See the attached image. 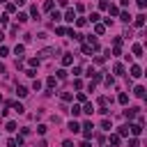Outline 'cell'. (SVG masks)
<instances>
[{
    "label": "cell",
    "mask_w": 147,
    "mask_h": 147,
    "mask_svg": "<svg viewBox=\"0 0 147 147\" xmlns=\"http://www.w3.org/2000/svg\"><path fill=\"white\" fill-rule=\"evenodd\" d=\"M106 85H108V87H113V85H115V78H113V76H108V78H106Z\"/></svg>",
    "instance_id": "f35d334b"
},
{
    "label": "cell",
    "mask_w": 147,
    "mask_h": 147,
    "mask_svg": "<svg viewBox=\"0 0 147 147\" xmlns=\"http://www.w3.org/2000/svg\"><path fill=\"white\" fill-rule=\"evenodd\" d=\"M53 53H55V48H44V51H41L39 55H41V57H51Z\"/></svg>",
    "instance_id": "e0dca14e"
},
{
    "label": "cell",
    "mask_w": 147,
    "mask_h": 147,
    "mask_svg": "<svg viewBox=\"0 0 147 147\" xmlns=\"http://www.w3.org/2000/svg\"><path fill=\"white\" fill-rule=\"evenodd\" d=\"M2 39H5V32H2V30H0V41H2Z\"/></svg>",
    "instance_id": "f5cc1de1"
},
{
    "label": "cell",
    "mask_w": 147,
    "mask_h": 147,
    "mask_svg": "<svg viewBox=\"0 0 147 147\" xmlns=\"http://www.w3.org/2000/svg\"><path fill=\"white\" fill-rule=\"evenodd\" d=\"M99 18H101V16H99L96 11H92V14H90V21H92V23H99Z\"/></svg>",
    "instance_id": "f1b7e54d"
},
{
    "label": "cell",
    "mask_w": 147,
    "mask_h": 147,
    "mask_svg": "<svg viewBox=\"0 0 147 147\" xmlns=\"http://www.w3.org/2000/svg\"><path fill=\"white\" fill-rule=\"evenodd\" d=\"M76 99H78V101H80V103H85V101H87V96H85V94H83V92H80V94H78V96H76Z\"/></svg>",
    "instance_id": "ee69618b"
},
{
    "label": "cell",
    "mask_w": 147,
    "mask_h": 147,
    "mask_svg": "<svg viewBox=\"0 0 147 147\" xmlns=\"http://www.w3.org/2000/svg\"><path fill=\"white\" fill-rule=\"evenodd\" d=\"M0 2H7V0H0Z\"/></svg>",
    "instance_id": "db71d44e"
},
{
    "label": "cell",
    "mask_w": 147,
    "mask_h": 147,
    "mask_svg": "<svg viewBox=\"0 0 147 147\" xmlns=\"http://www.w3.org/2000/svg\"><path fill=\"white\" fill-rule=\"evenodd\" d=\"M51 21H53V23L62 21V14H60V11H51Z\"/></svg>",
    "instance_id": "9a60e30c"
},
{
    "label": "cell",
    "mask_w": 147,
    "mask_h": 147,
    "mask_svg": "<svg viewBox=\"0 0 147 147\" xmlns=\"http://www.w3.org/2000/svg\"><path fill=\"white\" fill-rule=\"evenodd\" d=\"M113 71H115L117 76H124V64H122V62H115V67H113Z\"/></svg>",
    "instance_id": "5b68a950"
},
{
    "label": "cell",
    "mask_w": 147,
    "mask_h": 147,
    "mask_svg": "<svg viewBox=\"0 0 147 147\" xmlns=\"http://www.w3.org/2000/svg\"><path fill=\"white\" fill-rule=\"evenodd\" d=\"M117 136L122 138V136H129V124H124V126H119V131H117Z\"/></svg>",
    "instance_id": "ffe728a7"
},
{
    "label": "cell",
    "mask_w": 147,
    "mask_h": 147,
    "mask_svg": "<svg viewBox=\"0 0 147 147\" xmlns=\"http://www.w3.org/2000/svg\"><path fill=\"white\" fill-rule=\"evenodd\" d=\"M44 9H46V11H53V0H46V2H44Z\"/></svg>",
    "instance_id": "83f0119b"
},
{
    "label": "cell",
    "mask_w": 147,
    "mask_h": 147,
    "mask_svg": "<svg viewBox=\"0 0 147 147\" xmlns=\"http://www.w3.org/2000/svg\"><path fill=\"white\" fill-rule=\"evenodd\" d=\"M80 113H83V110H80V106H74V108H71V115H74V117H76V115H80Z\"/></svg>",
    "instance_id": "d6a6232c"
},
{
    "label": "cell",
    "mask_w": 147,
    "mask_h": 147,
    "mask_svg": "<svg viewBox=\"0 0 147 147\" xmlns=\"http://www.w3.org/2000/svg\"><path fill=\"white\" fill-rule=\"evenodd\" d=\"M69 131L78 133V131H80V124H78V122H69Z\"/></svg>",
    "instance_id": "d6986e66"
},
{
    "label": "cell",
    "mask_w": 147,
    "mask_h": 147,
    "mask_svg": "<svg viewBox=\"0 0 147 147\" xmlns=\"http://www.w3.org/2000/svg\"><path fill=\"white\" fill-rule=\"evenodd\" d=\"M57 5H60V7H67V5H69V0H57Z\"/></svg>",
    "instance_id": "7dc6e473"
},
{
    "label": "cell",
    "mask_w": 147,
    "mask_h": 147,
    "mask_svg": "<svg viewBox=\"0 0 147 147\" xmlns=\"http://www.w3.org/2000/svg\"><path fill=\"white\" fill-rule=\"evenodd\" d=\"M76 25H78V28H83V25H87V21H85V18H76Z\"/></svg>",
    "instance_id": "74e56055"
},
{
    "label": "cell",
    "mask_w": 147,
    "mask_h": 147,
    "mask_svg": "<svg viewBox=\"0 0 147 147\" xmlns=\"http://www.w3.org/2000/svg\"><path fill=\"white\" fill-rule=\"evenodd\" d=\"M133 23H136V28H142V25H145V14H138V16L133 18Z\"/></svg>",
    "instance_id": "277c9868"
},
{
    "label": "cell",
    "mask_w": 147,
    "mask_h": 147,
    "mask_svg": "<svg viewBox=\"0 0 147 147\" xmlns=\"http://www.w3.org/2000/svg\"><path fill=\"white\" fill-rule=\"evenodd\" d=\"M7 53H9V48H7V46H0V57H5Z\"/></svg>",
    "instance_id": "60d3db41"
},
{
    "label": "cell",
    "mask_w": 147,
    "mask_h": 147,
    "mask_svg": "<svg viewBox=\"0 0 147 147\" xmlns=\"http://www.w3.org/2000/svg\"><path fill=\"white\" fill-rule=\"evenodd\" d=\"M83 136H85V140H90L92 138V129H83Z\"/></svg>",
    "instance_id": "e575fe53"
},
{
    "label": "cell",
    "mask_w": 147,
    "mask_h": 147,
    "mask_svg": "<svg viewBox=\"0 0 147 147\" xmlns=\"http://www.w3.org/2000/svg\"><path fill=\"white\" fill-rule=\"evenodd\" d=\"M78 147H92V145H90V142H87V140H83V142H80V145H78Z\"/></svg>",
    "instance_id": "681fc988"
},
{
    "label": "cell",
    "mask_w": 147,
    "mask_h": 147,
    "mask_svg": "<svg viewBox=\"0 0 147 147\" xmlns=\"http://www.w3.org/2000/svg\"><path fill=\"white\" fill-rule=\"evenodd\" d=\"M101 129H106V131H110V129H113V124H110V119H103V122H101Z\"/></svg>",
    "instance_id": "484cf974"
},
{
    "label": "cell",
    "mask_w": 147,
    "mask_h": 147,
    "mask_svg": "<svg viewBox=\"0 0 147 147\" xmlns=\"http://www.w3.org/2000/svg\"><path fill=\"white\" fill-rule=\"evenodd\" d=\"M18 126H16V122H7V131H16Z\"/></svg>",
    "instance_id": "836d02e7"
},
{
    "label": "cell",
    "mask_w": 147,
    "mask_h": 147,
    "mask_svg": "<svg viewBox=\"0 0 147 147\" xmlns=\"http://www.w3.org/2000/svg\"><path fill=\"white\" fill-rule=\"evenodd\" d=\"M138 7H140V9H145V7H147V0H138Z\"/></svg>",
    "instance_id": "f6af8a7d"
},
{
    "label": "cell",
    "mask_w": 147,
    "mask_h": 147,
    "mask_svg": "<svg viewBox=\"0 0 147 147\" xmlns=\"http://www.w3.org/2000/svg\"><path fill=\"white\" fill-rule=\"evenodd\" d=\"M28 64H30V69H32V67H39V57H30Z\"/></svg>",
    "instance_id": "603a6c76"
},
{
    "label": "cell",
    "mask_w": 147,
    "mask_h": 147,
    "mask_svg": "<svg viewBox=\"0 0 147 147\" xmlns=\"http://www.w3.org/2000/svg\"><path fill=\"white\" fill-rule=\"evenodd\" d=\"M32 90L39 92V90H41V80H34V83H32Z\"/></svg>",
    "instance_id": "1f68e13d"
},
{
    "label": "cell",
    "mask_w": 147,
    "mask_h": 147,
    "mask_svg": "<svg viewBox=\"0 0 147 147\" xmlns=\"http://www.w3.org/2000/svg\"><path fill=\"white\" fill-rule=\"evenodd\" d=\"M80 110H83V113H85V115H92V113H94V106H92V103H87V101H85V106H83V108H80Z\"/></svg>",
    "instance_id": "30bf717a"
},
{
    "label": "cell",
    "mask_w": 147,
    "mask_h": 147,
    "mask_svg": "<svg viewBox=\"0 0 147 147\" xmlns=\"http://www.w3.org/2000/svg\"><path fill=\"white\" fill-rule=\"evenodd\" d=\"M62 147H74V142H71V140H64V142H62Z\"/></svg>",
    "instance_id": "c3c4849f"
},
{
    "label": "cell",
    "mask_w": 147,
    "mask_h": 147,
    "mask_svg": "<svg viewBox=\"0 0 147 147\" xmlns=\"http://www.w3.org/2000/svg\"><path fill=\"white\" fill-rule=\"evenodd\" d=\"M129 147H140V142H138V138H131V140H129Z\"/></svg>",
    "instance_id": "d590c367"
},
{
    "label": "cell",
    "mask_w": 147,
    "mask_h": 147,
    "mask_svg": "<svg viewBox=\"0 0 147 147\" xmlns=\"http://www.w3.org/2000/svg\"><path fill=\"white\" fill-rule=\"evenodd\" d=\"M60 96H62V101H71V99H74V94H71V92H62Z\"/></svg>",
    "instance_id": "cb8c5ba5"
},
{
    "label": "cell",
    "mask_w": 147,
    "mask_h": 147,
    "mask_svg": "<svg viewBox=\"0 0 147 147\" xmlns=\"http://www.w3.org/2000/svg\"><path fill=\"white\" fill-rule=\"evenodd\" d=\"M62 18H64V21H69V23H74V21H76V11H74V9H67V14H64Z\"/></svg>",
    "instance_id": "3957f363"
},
{
    "label": "cell",
    "mask_w": 147,
    "mask_h": 147,
    "mask_svg": "<svg viewBox=\"0 0 147 147\" xmlns=\"http://www.w3.org/2000/svg\"><path fill=\"white\" fill-rule=\"evenodd\" d=\"M57 78L64 80V78H67V71H64V69H57Z\"/></svg>",
    "instance_id": "4dcf8cb0"
},
{
    "label": "cell",
    "mask_w": 147,
    "mask_h": 147,
    "mask_svg": "<svg viewBox=\"0 0 147 147\" xmlns=\"http://www.w3.org/2000/svg\"><path fill=\"white\" fill-rule=\"evenodd\" d=\"M106 32V25H101V23H94V34H103Z\"/></svg>",
    "instance_id": "7c38bea8"
},
{
    "label": "cell",
    "mask_w": 147,
    "mask_h": 147,
    "mask_svg": "<svg viewBox=\"0 0 147 147\" xmlns=\"http://www.w3.org/2000/svg\"><path fill=\"white\" fill-rule=\"evenodd\" d=\"M64 32H67V30H64L62 25H57V28H55V34H64Z\"/></svg>",
    "instance_id": "b9f144b4"
},
{
    "label": "cell",
    "mask_w": 147,
    "mask_h": 147,
    "mask_svg": "<svg viewBox=\"0 0 147 147\" xmlns=\"http://www.w3.org/2000/svg\"><path fill=\"white\" fill-rule=\"evenodd\" d=\"M131 53H133L136 57H140V55H142V46H140V44H133V48H131Z\"/></svg>",
    "instance_id": "52a82bcc"
},
{
    "label": "cell",
    "mask_w": 147,
    "mask_h": 147,
    "mask_svg": "<svg viewBox=\"0 0 147 147\" xmlns=\"http://www.w3.org/2000/svg\"><path fill=\"white\" fill-rule=\"evenodd\" d=\"M9 106H14V110H16V113H18V115H21V113H23V110H25V108H23V106H21V103H18V101H16V103H9Z\"/></svg>",
    "instance_id": "d4e9b609"
},
{
    "label": "cell",
    "mask_w": 147,
    "mask_h": 147,
    "mask_svg": "<svg viewBox=\"0 0 147 147\" xmlns=\"http://www.w3.org/2000/svg\"><path fill=\"white\" fill-rule=\"evenodd\" d=\"M138 110H140V108H126V110H124V117H126V119L131 122V119H133V117L138 115Z\"/></svg>",
    "instance_id": "6da1fadb"
},
{
    "label": "cell",
    "mask_w": 147,
    "mask_h": 147,
    "mask_svg": "<svg viewBox=\"0 0 147 147\" xmlns=\"http://www.w3.org/2000/svg\"><path fill=\"white\" fill-rule=\"evenodd\" d=\"M16 18H18V23H25V21H28V14H18Z\"/></svg>",
    "instance_id": "8d00e7d4"
},
{
    "label": "cell",
    "mask_w": 147,
    "mask_h": 147,
    "mask_svg": "<svg viewBox=\"0 0 147 147\" xmlns=\"http://www.w3.org/2000/svg\"><path fill=\"white\" fill-rule=\"evenodd\" d=\"M99 9H108V0H99Z\"/></svg>",
    "instance_id": "ab89813d"
},
{
    "label": "cell",
    "mask_w": 147,
    "mask_h": 147,
    "mask_svg": "<svg viewBox=\"0 0 147 147\" xmlns=\"http://www.w3.org/2000/svg\"><path fill=\"white\" fill-rule=\"evenodd\" d=\"M46 85H48V90H53L55 87V76H48L46 78Z\"/></svg>",
    "instance_id": "44dd1931"
},
{
    "label": "cell",
    "mask_w": 147,
    "mask_h": 147,
    "mask_svg": "<svg viewBox=\"0 0 147 147\" xmlns=\"http://www.w3.org/2000/svg\"><path fill=\"white\" fill-rule=\"evenodd\" d=\"M117 101H119L122 106H126V103H129V94H124V92H122V94L117 96Z\"/></svg>",
    "instance_id": "ac0fdd59"
},
{
    "label": "cell",
    "mask_w": 147,
    "mask_h": 147,
    "mask_svg": "<svg viewBox=\"0 0 147 147\" xmlns=\"http://www.w3.org/2000/svg\"><path fill=\"white\" fill-rule=\"evenodd\" d=\"M30 14H32L34 18H39V9H37V5H34V7H30Z\"/></svg>",
    "instance_id": "f546056e"
},
{
    "label": "cell",
    "mask_w": 147,
    "mask_h": 147,
    "mask_svg": "<svg viewBox=\"0 0 147 147\" xmlns=\"http://www.w3.org/2000/svg\"><path fill=\"white\" fill-rule=\"evenodd\" d=\"M119 5L122 7H129V0H119Z\"/></svg>",
    "instance_id": "f907efd6"
},
{
    "label": "cell",
    "mask_w": 147,
    "mask_h": 147,
    "mask_svg": "<svg viewBox=\"0 0 147 147\" xmlns=\"http://www.w3.org/2000/svg\"><path fill=\"white\" fill-rule=\"evenodd\" d=\"M133 94H136L138 99H145V87H142V85H138V87L133 90Z\"/></svg>",
    "instance_id": "9c48e42d"
},
{
    "label": "cell",
    "mask_w": 147,
    "mask_h": 147,
    "mask_svg": "<svg viewBox=\"0 0 147 147\" xmlns=\"http://www.w3.org/2000/svg\"><path fill=\"white\" fill-rule=\"evenodd\" d=\"M62 64H64V67H71V64H74V55H71V53H64V55H62Z\"/></svg>",
    "instance_id": "7a4b0ae2"
},
{
    "label": "cell",
    "mask_w": 147,
    "mask_h": 147,
    "mask_svg": "<svg viewBox=\"0 0 147 147\" xmlns=\"http://www.w3.org/2000/svg\"><path fill=\"white\" fill-rule=\"evenodd\" d=\"M108 11H110V16H117L119 14V7L117 5H108Z\"/></svg>",
    "instance_id": "5bb4252c"
},
{
    "label": "cell",
    "mask_w": 147,
    "mask_h": 147,
    "mask_svg": "<svg viewBox=\"0 0 147 147\" xmlns=\"http://www.w3.org/2000/svg\"><path fill=\"white\" fill-rule=\"evenodd\" d=\"M83 53H85V55H92L94 51H92V46H90V44H83Z\"/></svg>",
    "instance_id": "7402d4cb"
},
{
    "label": "cell",
    "mask_w": 147,
    "mask_h": 147,
    "mask_svg": "<svg viewBox=\"0 0 147 147\" xmlns=\"http://www.w3.org/2000/svg\"><path fill=\"white\" fill-rule=\"evenodd\" d=\"M46 131H48V126H46V124H39V126H37V133H39V136H44Z\"/></svg>",
    "instance_id": "4316f807"
},
{
    "label": "cell",
    "mask_w": 147,
    "mask_h": 147,
    "mask_svg": "<svg viewBox=\"0 0 147 147\" xmlns=\"http://www.w3.org/2000/svg\"><path fill=\"white\" fill-rule=\"evenodd\" d=\"M119 142H122V138H119L117 133H113V136H110V145H113V147H119Z\"/></svg>",
    "instance_id": "8fae6325"
},
{
    "label": "cell",
    "mask_w": 147,
    "mask_h": 147,
    "mask_svg": "<svg viewBox=\"0 0 147 147\" xmlns=\"http://www.w3.org/2000/svg\"><path fill=\"white\" fill-rule=\"evenodd\" d=\"M16 2H18V5H25V2H28V0H16Z\"/></svg>",
    "instance_id": "816d5d0a"
},
{
    "label": "cell",
    "mask_w": 147,
    "mask_h": 147,
    "mask_svg": "<svg viewBox=\"0 0 147 147\" xmlns=\"http://www.w3.org/2000/svg\"><path fill=\"white\" fill-rule=\"evenodd\" d=\"M131 76H133V78H140V76H142V69H140L138 64H133V67H131Z\"/></svg>",
    "instance_id": "8992f818"
},
{
    "label": "cell",
    "mask_w": 147,
    "mask_h": 147,
    "mask_svg": "<svg viewBox=\"0 0 147 147\" xmlns=\"http://www.w3.org/2000/svg\"><path fill=\"white\" fill-rule=\"evenodd\" d=\"M16 94H18L21 99H23V96H28L30 92H28V87H23V85H18V87H16Z\"/></svg>",
    "instance_id": "ba28073f"
},
{
    "label": "cell",
    "mask_w": 147,
    "mask_h": 147,
    "mask_svg": "<svg viewBox=\"0 0 147 147\" xmlns=\"http://www.w3.org/2000/svg\"><path fill=\"white\" fill-rule=\"evenodd\" d=\"M119 21L129 23V21H131V14H129V11H119Z\"/></svg>",
    "instance_id": "2e32d148"
},
{
    "label": "cell",
    "mask_w": 147,
    "mask_h": 147,
    "mask_svg": "<svg viewBox=\"0 0 147 147\" xmlns=\"http://www.w3.org/2000/svg\"><path fill=\"white\" fill-rule=\"evenodd\" d=\"M23 53H25V46H23V44H16V48H14V55H18V57H21Z\"/></svg>",
    "instance_id": "4fadbf2b"
},
{
    "label": "cell",
    "mask_w": 147,
    "mask_h": 147,
    "mask_svg": "<svg viewBox=\"0 0 147 147\" xmlns=\"http://www.w3.org/2000/svg\"><path fill=\"white\" fill-rule=\"evenodd\" d=\"M7 147H18V145H16V140L11 138V140H7Z\"/></svg>",
    "instance_id": "bcb514c9"
},
{
    "label": "cell",
    "mask_w": 147,
    "mask_h": 147,
    "mask_svg": "<svg viewBox=\"0 0 147 147\" xmlns=\"http://www.w3.org/2000/svg\"><path fill=\"white\" fill-rule=\"evenodd\" d=\"M25 76H30V78H34V76H37V71H34V69H28V71H25Z\"/></svg>",
    "instance_id": "7bdbcfd3"
}]
</instances>
